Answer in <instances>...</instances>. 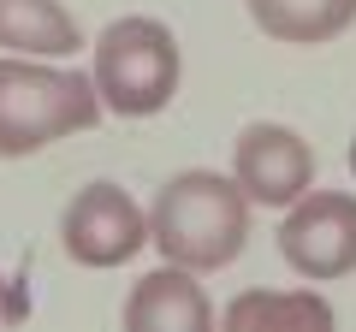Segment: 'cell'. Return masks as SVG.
I'll return each mask as SVG.
<instances>
[{"label": "cell", "mask_w": 356, "mask_h": 332, "mask_svg": "<svg viewBox=\"0 0 356 332\" xmlns=\"http://www.w3.org/2000/svg\"><path fill=\"white\" fill-rule=\"evenodd\" d=\"M149 243L191 273H220L250 243V196L226 172L191 166V172L161 184L149 208Z\"/></svg>", "instance_id": "1"}, {"label": "cell", "mask_w": 356, "mask_h": 332, "mask_svg": "<svg viewBox=\"0 0 356 332\" xmlns=\"http://www.w3.org/2000/svg\"><path fill=\"white\" fill-rule=\"evenodd\" d=\"M95 119H102L95 77L48 65V60H30V53L0 60V160L42 154L48 142L77 137Z\"/></svg>", "instance_id": "2"}, {"label": "cell", "mask_w": 356, "mask_h": 332, "mask_svg": "<svg viewBox=\"0 0 356 332\" xmlns=\"http://www.w3.org/2000/svg\"><path fill=\"white\" fill-rule=\"evenodd\" d=\"M95 95H102V113L119 119H154L166 101L178 95V77H184V53L178 36L161 18H113V24L95 36Z\"/></svg>", "instance_id": "3"}, {"label": "cell", "mask_w": 356, "mask_h": 332, "mask_svg": "<svg viewBox=\"0 0 356 332\" xmlns=\"http://www.w3.org/2000/svg\"><path fill=\"white\" fill-rule=\"evenodd\" d=\"M280 256L297 279H344L356 273V196L303 190L280 219Z\"/></svg>", "instance_id": "4"}, {"label": "cell", "mask_w": 356, "mask_h": 332, "mask_svg": "<svg viewBox=\"0 0 356 332\" xmlns=\"http://www.w3.org/2000/svg\"><path fill=\"white\" fill-rule=\"evenodd\" d=\"M60 243H65V256H72L77 267H95V273L125 267L143 243H149V214H143V208L131 202V190H119L113 179H95V184H83V190L65 202Z\"/></svg>", "instance_id": "5"}, {"label": "cell", "mask_w": 356, "mask_h": 332, "mask_svg": "<svg viewBox=\"0 0 356 332\" xmlns=\"http://www.w3.org/2000/svg\"><path fill=\"white\" fill-rule=\"evenodd\" d=\"M232 179L250 202L261 208H291L303 190H315V149L297 137L291 125L255 119L232 142Z\"/></svg>", "instance_id": "6"}, {"label": "cell", "mask_w": 356, "mask_h": 332, "mask_svg": "<svg viewBox=\"0 0 356 332\" xmlns=\"http://www.w3.org/2000/svg\"><path fill=\"white\" fill-rule=\"evenodd\" d=\"M125 326H137V332H208L214 326V303H208V291L196 285L191 267L166 261V267L143 273L137 291L125 297Z\"/></svg>", "instance_id": "7"}, {"label": "cell", "mask_w": 356, "mask_h": 332, "mask_svg": "<svg viewBox=\"0 0 356 332\" xmlns=\"http://www.w3.org/2000/svg\"><path fill=\"white\" fill-rule=\"evenodd\" d=\"M0 48L30 60H65L83 48V30L60 0H0Z\"/></svg>", "instance_id": "8"}, {"label": "cell", "mask_w": 356, "mask_h": 332, "mask_svg": "<svg viewBox=\"0 0 356 332\" xmlns=\"http://www.w3.org/2000/svg\"><path fill=\"white\" fill-rule=\"evenodd\" d=\"M250 18L285 48H321L356 24V0H250Z\"/></svg>", "instance_id": "9"}, {"label": "cell", "mask_w": 356, "mask_h": 332, "mask_svg": "<svg viewBox=\"0 0 356 332\" xmlns=\"http://www.w3.org/2000/svg\"><path fill=\"white\" fill-rule=\"evenodd\" d=\"M226 326L250 332V326H291V332H327L332 326V303L321 291H243L226 303Z\"/></svg>", "instance_id": "10"}, {"label": "cell", "mask_w": 356, "mask_h": 332, "mask_svg": "<svg viewBox=\"0 0 356 332\" xmlns=\"http://www.w3.org/2000/svg\"><path fill=\"white\" fill-rule=\"evenodd\" d=\"M18 315H24V297H18V285L0 279V320H18Z\"/></svg>", "instance_id": "11"}, {"label": "cell", "mask_w": 356, "mask_h": 332, "mask_svg": "<svg viewBox=\"0 0 356 332\" xmlns=\"http://www.w3.org/2000/svg\"><path fill=\"white\" fill-rule=\"evenodd\" d=\"M350 172H356V137H350Z\"/></svg>", "instance_id": "12"}]
</instances>
